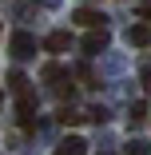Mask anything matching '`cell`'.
Segmentation results:
<instances>
[{"mask_svg":"<svg viewBox=\"0 0 151 155\" xmlns=\"http://www.w3.org/2000/svg\"><path fill=\"white\" fill-rule=\"evenodd\" d=\"M8 48H12L16 60H28V56H36V36H28V32H12Z\"/></svg>","mask_w":151,"mask_h":155,"instance_id":"1","label":"cell"},{"mask_svg":"<svg viewBox=\"0 0 151 155\" xmlns=\"http://www.w3.org/2000/svg\"><path fill=\"white\" fill-rule=\"evenodd\" d=\"M103 48H107V32H103V28H92V32L84 36V52L87 56H100Z\"/></svg>","mask_w":151,"mask_h":155,"instance_id":"2","label":"cell"},{"mask_svg":"<svg viewBox=\"0 0 151 155\" xmlns=\"http://www.w3.org/2000/svg\"><path fill=\"white\" fill-rule=\"evenodd\" d=\"M72 20H76V24H84V28H103V20H107V16H103V12H96V8H76V12H72Z\"/></svg>","mask_w":151,"mask_h":155,"instance_id":"3","label":"cell"},{"mask_svg":"<svg viewBox=\"0 0 151 155\" xmlns=\"http://www.w3.org/2000/svg\"><path fill=\"white\" fill-rule=\"evenodd\" d=\"M127 44L147 48V44H151V28H147V24H131V28H127Z\"/></svg>","mask_w":151,"mask_h":155,"instance_id":"4","label":"cell"},{"mask_svg":"<svg viewBox=\"0 0 151 155\" xmlns=\"http://www.w3.org/2000/svg\"><path fill=\"white\" fill-rule=\"evenodd\" d=\"M44 48H48V52H68V48H72V36H68V32H48V36H44Z\"/></svg>","mask_w":151,"mask_h":155,"instance_id":"5","label":"cell"},{"mask_svg":"<svg viewBox=\"0 0 151 155\" xmlns=\"http://www.w3.org/2000/svg\"><path fill=\"white\" fill-rule=\"evenodd\" d=\"M84 147H87V143H84L80 135H68L64 143H60V147H56V155H84Z\"/></svg>","mask_w":151,"mask_h":155,"instance_id":"6","label":"cell"},{"mask_svg":"<svg viewBox=\"0 0 151 155\" xmlns=\"http://www.w3.org/2000/svg\"><path fill=\"white\" fill-rule=\"evenodd\" d=\"M127 119H131V127H139V123L147 119V104H131V115Z\"/></svg>","mask_w":151,"mask_h":155,"instance_id":"7","label":"cell"},{"mask_svg":"<svg viewBox=\"0 0 151 155\" xmlns=\"http://www.w3.org/2000/svg\"><path fill=\"white\" fill-rule=\"evenodd\" d=\"M123 155H151V147H147L143 139H131V143L123 147Z\"/></svg>","mask_w":151,"mask_h":155,"instance_id":"8","label":"cell"},{"mask_svg":"<svg viewBox=\"0 0 151 155\" xmlns=\"http://www.w3.org/2000/svg\"><path fill=\"white\" fill-rule=\"evenodd\" d=\"M8 87H12L16 96H20V91H28V80H24L20 72H12V76H8Z\"/></svg>","mask_w":151,"mask_h":155,"instance_id":"9","label":"cell"},{"mask_svg":"<svg viewBox=\"0 0 151 155\" xmlns=\"http://www.w3.org/2000/svg\"><path fill=\"white\" fill-rule=\"evenodd\" d=\"M139 80H143V87L151 91V68H143V72H139Z\"/></svg>","mask_w":151,"mask_h":155,"instance_id":"10","label":"cell"},{"mask_svg":"<svg viewBox=\"0 0 151 155\" xmlns=\"http://www.w3.org/2000/svg\"><path fill=\"white\" fill-rule=\"evenodd\" d=\"M139 16H143V20H151V4H147V8H143V12H139Z\"/></svg>","mask_w":151,"mask_h":155,"instance_id":"11","label":"cell"},{"mask_svg":"<svg viewBox=\"0 0 151 155\" xmlns=\"http://www.w3.org/2000/svg\"><path fill=\"white\" fill-rule=\"evenodd\" d=\"M147 4H151V0H147Z\"/></svg>","mask_w":151,"mask_h":155,"instance_id":"12","label":"cell"}]
</instances>
